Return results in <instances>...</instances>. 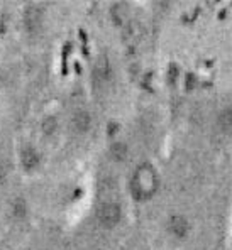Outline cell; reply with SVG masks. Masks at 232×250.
<instances>
[{
    "label": "cell",
    "instance_id": "12",
    "mask_svg": "<svg viewBox=\"0 0 232 250\" xmlns=\"http://www.w3.org/2000/svg\"><path fill=\"white\" fill-rule=\"evenodd\" d=\"M7 178H9V169H7V164L3 161H0V186L5 185Z\"/></svg>",
    "mask_w": 232,
    "mask_h": 250
},
{
    "label": "cell",
    "instance_id": "4",
    "mask_svg": "<svg viewBox=\"0 0 232 250\" xmlns=\"http://www.w3.org/2000/svg\"><path fill=\"white\" fill-rule=\"evenodd\" d=\"M166 231L175 240H185L191 233V222L182 213H173L166 220Z\"/></svg>",
    "mask_w": 232,
    "mask_h": 250
},
{
    "label": "cell",
    "instance_id": "5",
    "mask_svg": "<svg viewBox=\"0 0 232 250\" xmlns=\"http://www.w3.org/2000/svg\"><path fill=\"white\" fill-rule=\"evenodd\" d=\"M19 163L24 171L32 172V171H36V169L41 167L43 154L39 152V149L36 146L25 144V146H22L19 150Z\"/></svg>",
    "mask_w": 232,
    "mask_h": 250
},
{
    "label": "cell",
    "instance_id": "1",
    "mask_svg": "<svg viewBox=\"0 0 232 250\" xmlns=\"http://www.w3.org/2000/svg\"><path fill=\"white\" fill-rule=\"evenodd\" d=\"M161 186L158 169L149 163H142L132 171L129 179V191L136 201H149L156 196Z\"/></svg>",
    "mask_w": 232,
    "mask_h": 250
},
{
    "label": "cell",
    "instance_id": "8",
    "mask_svg": "<svg viewBox=\"0 0 232 250\" xmlns=\"http://www.w3.org/2000/svg\"><path fill=\"white\" fill-rule=\"evenodd\" d=\"M107 156L112 161L114 164H124L131 156V149H129V144L124 141H114L112 144L107 149Z\"/></svg>",
    "mask_w": 232,
    "mask_h": 250
},
{
    "label": "cell",
    "instance_id": "11",
    "mask_svg": "<svg viewBox=\"0 0 232 250\" xmlns=\"http://www.w3.org/2000/svg\"><path fill=\"white\" fill-rule=\"evenodd\" d=\"M10 213L16 220H24L29 213V205L24 198H16L12 201V207H10Z\"/></svg>",
    "mask_w": 232,
    "mask_h": 250
},
{
    "label": "cell",
    "instance_id": "2",
    "mask_svg": "<svg viewBox=\"0 0 232 250\" xmlns=\"http://www.w3.org/2000/svg\"><path fill=\"white\" fill-rule=\"evenodd\" d=\"M22 31L29 36V38H38L43 34L44 24H46V14L44 9L38 3H31L24 9L22 12Z\"/></svg>",
    "mask_w": 232,
    "mask_h": 250
},
{
    "label": "cell",
    "instance_id": "9",
    "mask_svg": "<svg viewBox=\"0 0 232 250\" xmlns=\"http://www.w3.org/2000/svg\"><path fill=\"white\" fill-rule=\"evenodd\" d=\"M215 125L219 128V132L226 137H229L232 132V108L229 105H226L224 108H220V112L217 113Z\"/></svg>",
    "mask_w": 232,
    "mask_h": 250
},
{
    "label": "cell",
    "instance_id": "3",
    "mask_svg": "<svg viewBox=\"0 0 232 250\" xmlns=\"http://www.w3.org/2000/svg\"><path fill=\"white\" fill-rule=\"evenodd\" d=\"M95 218L102 229L112 230L122 220V207L114 200H105L98 205L97 211H95Z\"/></svg>",
    "mask_w": 232,
    "mask_h": 250
},
{
    "label": "cell",
    "instance_id": "7",
    "mask_svg": "<svg viewBox=\"0 0 232 250\" xmlns=\"http://www.w3.org/2000/svg\"><path fill=\"white\" fill-rule=\"evenodd\" d=\"M112 75H114V69H112L110 61L107 60L105 56L98 58L93 64V69H92V80H93L95 86H98V88L107 86V84L110 83V80H112Z\"/></svg>",
    "mask_w": 232,
    "mask_h": 250
},
{
    "label": "cell",
    "instance_id": "6",
    "mask_svg": "<svg viewBox=\"0 0 232 250\" xmlns=\"http://www.w3.org/2000/svg\"><path fill=\"white\" fill-rule=\"evenodd\" d=\"M70 127L76 135H87L93 127V115L87 108H76L70 119Z\"/></svg>",
    "mask_w": 232,
    "mask_h": 250
},
{
    "label": "cell",
    "instance_id": "10",
    "mask_svg": "<svg viewBox=\"0 0 232 250\" xmlns=\"http://www.w3.org/2000/svg\"><path fill=\"white\" fill-rule=\"evenodd\" d=\"M58 128H60V122H58V119L54 115H47L43 119L41 122V134L44 137H54L58 132Z\"/></svg>",
    "mask_w": 232,
    "mask_h": 250
}]
</instances>
